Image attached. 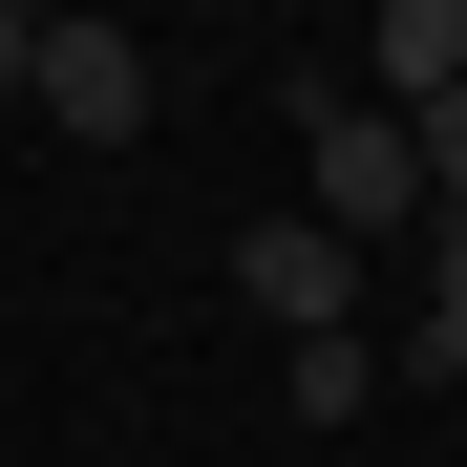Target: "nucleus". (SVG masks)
Instances as JSON below:
<instances>
[{
  "instance_id": "obj_1",
  "label": "nucleus",
  "mask_w": 467,
  "mask_h": 467,
  "mask_svg": "<svg viewBox=\"0 0 467 467\" xmlns=\"http://www.w3.org/2000/svg\"><path fill=\"white\" fill-rule=\"evenodd\" d=\"M297 149H319V234H340V255L425 213V128L382 107V86H319V64H297Z\"/></svg>"
},
{
  "instance_id": "obj_2",
  "label": "nucleus",
  "mask_w": 467,
  "mask_h": 467,
  "mask_svg": "<svg viewBox=\"0 0 467 467\" xmlns=\"http://www.w3.org/2000/svg\"><path fill=\"white\" fill-rule=\"evenodd\" d=\"M234 297H255L276 340H361V255L319 213H255V234H234Z\"/></svg>"
},
{
  "instance_id": "obj_3",
  "label": "nucleus",
  "mask_w": 467,
  "mask_h": 467,
  "mask_svg": "<svg viewBox=\"0 0 467 467\" xmlns=\"http://www.w3.org/2000/svg\"><path fill=\"white\" fill-rule=\"evenodd\" d=\"M43 107L86 128V149H128V128H149V43H128V22H43Z\"/></svg>"
},
{
  "instance_id": "obj_4",
  "label": "nucleus",
  "mask_w": 467,
  "mask_h": 467,
  "mask_svg": "<svg viewBox=\"0 0 467 467\" xmlns=\"http://www.w3.org/2000/svg\"><path fill=\"white\" fill-rule=\"evenodd\" d=\"M361 64H382V107L425 128V107L467 86V0H382V22H361Z\"/></svg>"
},
{
  "instance_id": "obj_5",
  "label": "nucleus",
  "mask_w": 467,
  "mask_h": 467,
  "mask_svg": "<svg viewBox=\"0 0 467 467\" xmlns=\"http://www.w3.org/2000/svg\"><path fill=\"white\" fill-rule=\"evenodd\" d=\"M425 382H467V213H425V319H404Z\"/></svg>"
},
{
  "instance_id": "obj_6",
  "label": "nucleus",
  "mask_w": 467,
  "mask_h": 467,
  "mask_svg": "<svg viewBox=\"0 0 467 467\" xmlns=\"http://www.w3.org/2000/svg\"><path fill=\"white\" fill-rule=\"evenodd\" d=\"M425 213H467V86L425 107Z\"/></svg>"
},
{
  "instance_id": "obj_7",
  "label": "nucleus",
  "mask_w": 467,
  "mask_h": 467,
  "mask_svg": "<svg viewBox=\"0 0 467 467\" xmlns=\"http://www.w3.org/2000/svg\"><path fill=\"white\" fill-rule=\"evenodd\" d=\"M0 86H43V0H0Z\"/></svg>"
}]
</instances>
